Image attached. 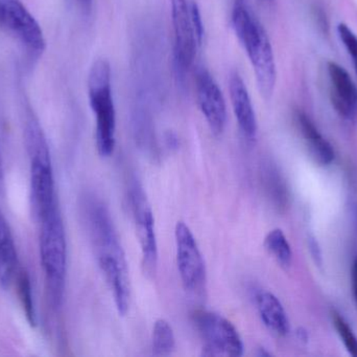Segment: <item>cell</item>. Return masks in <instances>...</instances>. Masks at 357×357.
Instances as JSON below:
<instances>
[{
  "label": "cell",
  "mask_w": 357,
  "mask_h": 357,
  "mask_svg": "<svg viewBox=\"0 0 357 357\" xmlns=\"http://www.w3.org/2000/svg\"><path fill=\"white\" fill-rule=\"evenodd\" d=\"M87 222L98 266L112 293L117 312L125 316L131 300L129 270L112 218L102 203L92 201L87 207Z\"/></svg>",
  "instance_id": "cell-1"
},
{
  "label": "cell",
  "mask_w": 357,
  "mask_h": 357,
  "mask_svg": "<svg viewBox=\"0 0 357 357\" xmlns=\"http://www.w3.org/2000/svg\"><path fill=\"white\" fill-rule=\"evenodd\" d=\"M232 25L237 39L249 57L260 94L272 98L277 81L276 62L270 38L247 0H235Z\"/></svg>",
  "instance_id": "cell-2"
},
{
  "label": "cell",
  "mask_w": 357,
  "mask_h": 357,
  "mask_svg": "<svg viewBox=\"0 0 357 357\" xmlns=\"http://www.w3.org/2000/svg\"><path fill=\"white\" fill-rule=\"evenodd\" d=\"M24 142L31 163V205L40 220L58 207V203L50 146L39 122L31 112L25 119Z\"/></svg>",
  "instance_id": "cell-3"
},
{
  "label": "cell",
  "mask_w": 357,
  "mask_h": 357,
  "mask_svg": "<svg viewBox=\"0 0 357 357\" xmlns=\"http://www.w3.org/2000/svg\"><path fill=\"white\" fill-rule=\"evenodd\" d=\"M88 96L96 117L98 154L109 157L116 144V111L111 86V66L107 59L94 61L88 75Z\"/></svg>",
  "instance_id": "cell-4"
},
{
  "label": "cell",
  "mask_w": 357,
  "mask_h": 357,
  "mask_svg": "<svg viewBox=\"0 0 357 357\" xmlns=\"http://www.w3.org/2000/svg\"><path fill=\"white\" fill-rule=\"evenodd\" d=\"M40 258L50 301L60 308L64 299L67 245L64 224L59 207L40 219Z\"/></svg>",
  "instance_id": "cell-5"
},
{
  "label": "cell",
  "mask_w": 357,
  "mask_h": 357,
  "mask_svg": "<svg viewBox=\"0 0 357 357\" xmlns=\"http://www.w3.org/2000/svg\"><path fill=\"white\" fill-rule=\"evenodd\" d=\"M195 323L204 341L203 356H243V340L230 321L215 312H197Z\"/></svg>",
  "instance_id": "cell-6"
},
{
  "label": "cell",
  "mask_w": 357,
  "mask_h": 357,
  "mask_svg": "<svg viewBox=\"0 0 357 357\" xmlns=\"http://www.w3.org/2000/svg\"><path fill=\"white\" fill-rule=\"evenodd\" d=\"M128 199L142 249L144 272L148 276H154L158 264V243L155 230L154 213L146 193L139 184H135L131 187Z\"/></svg>",
  "instance_id": "cell-7"
},
{
  "label": "cell",
  "mask_w": 357,
  "mask_h": 357,
  "mask_svg": "<svg viewBox=\"0 0 357 357\" xmlns=\"http://www.w3.org/2000/svg\"><path fill=\"white\" fill-rule=\"evenodd\" d=\"M175 239L178 270L183 286L189 293L199 295L205 289L207 272L197 239L183 221L176 224Z\"/></svg>",
  "instance_id": "cell-8"
},
{
  "label": "cell",
  "mask_w": 357,
  "mask_h": 357,
  "mask_svg": "<svg viewBox=\"0 0 357 357\" xmlns=\"http://www.w3.org/2000/svg\"><path fill=\"white\" fill-rule=\"evenodd\" d=\"M0 27L31 52L40 54L45 50L41 27L21 0H0Z\"/></svg>",
  "instance_id": "cell-9"
},
{
  "label": "cell",
  "mask_w": 357,
  "mask_h": 357,
  "mask_svg": "<svg viewBox=\"0 0 357 357\" xmlns=\"http://www.w3.org/2000/svg\"><path fill=\"white\" fill-rule=\"evenodd\" d=\"M172 19H173L174 58L178 82H184L185 75L195 62L197 44L191 22L189 2L187 0H171Z\"/></svg>",
  "instance_id": "cell-10"
},
{
  "label": "cell",
  "mask_w": 357,
  "mask_h": 357,
  "mask_svg": "<svg viewBox=\"0 0 357 357\" xmlns=\"http://www.w3.org/2000/svg\"><path fill=\"white\" fill-rule=\"evenodd\" d=\"M195 89L199 109L210 131L215 136H220L227 124L226 101L220 86L205 67H199L195 73Z\"/></svg>",
  "instance_id": "cell-11"
},
{
  "label": "cell",
  "mask_w": 357,
  "mask_h": 357,
  "mask_svg": "<svg viewBox=\"0 0 357 357\" xmlns=\"http://www.w3.org/2000/svg\"><path fill=\"white\" fill-rule=\"evenodd\" d=\"M329 96L335 112L346 121H357V86L348 71L337 63L327 64Z\"/></svg>",
  "instance_id": "cell-12"
},
{
  "label": "cell",
  "mask_w": 357,
  "mask_h": 357,
  "mask_svg": "<svg viewBox=\"0 0 357 357\" xmlns=\"http://www.w3.org/2000/svg\"><path fill=\"white\" fill-rule=\"evenodd\" d=\"M229 92L239 129L248 140L253 142L257 136V119L247 86L236 71H233L229 78Z\"/></svg>",
  "instance_id": "cell-13"
},
{
  "label": "cell",
  "mask_w": 357,
  "mask_h": 357,
  "mask_svg": "<svg viewBox=\"0 0 357 357\" xmlns=\"http://www.w3.org/2000/svg\"><path fill=\"white\" fill-rule=\"evenodd\" d=\"M295 119L298 129L314 161L321 166L331 165L335 159V149L331 143L323 136L314 121L305 112L298 110Z\"/></svg>",
  "instance_id": "cell-14"
},
{
  "label": "cell",
  "mask_w": 357,
  "mask_h": 357,
  "mask_svg": "<svg viewBox=\"0 0 357 357\" xmlns=\"http://www.w3.org/2000/svg\"><path fill=\"white\" fill-rule=\"evenodd\" d=\"M258 314L264 326L279 337H284L289 331V321L281 302L270 291H260L256 296Z\"/></svg>",
  "instance_id": "cell-15"
},
{
  "label": "cell",
  "mask_w": 357,
  "mask_h": 357,
  "mask_svg": "<svg viewBox=\"0 0 357 357\" xmlns=\"http://www.w3.org/2000/svg\"><path fill=\"white\" fill-rule=\"evenodd\" d=\"M18 274L16 245L6 218L0 212V287L8 289Z\"/></svg>",
  "instance_id": "cell-16"
},
{
  "label": "cell",
  "mask_w": 357,
  "mask_h": 357,
  "mask_svg": "<svg viewBox=\"0 0 357 357\" xmlns=\"http://www.w3.org/2000/svg\"><path fill=\"white\" fill-rule=\"evenodd\" d=\"M264 247L282 268H289L293 260V251L287 236L280 228H275L266 235Z\"/></svg>",
  "instance_id": "cell-17"
},
{
  "label": "cell",
  "mask_w": 357,
  "mask_h": 357,
  "mask_svg": "<svg viewBox=\"0 0 357 357\" xmlns=\"http://www.w3.org/2000/svg\"><path fill=\"white\" fill-rule=\"evenodd\" d=\"M176 348L173 327L165 319H159L153 328L152 350L155 356H169Z\"/></svg>",
  "instance_id": "cell-18"
},
{
  "label": "cell",
  "mask_w": 357,
  "mask_h": 357,
  "mask_svg": "<svg viewBox=\"0 0 357 357\" xmlns=\"http://www.w3.org/2000/svg\"><path fill=\"white\" fill-rule=\"evenodd\" d=\"M18 296L23 307L27 322L31 327L37 326V314L33 304V289H31V278L25 270H18L16 276Z\"/></svg>",
  "instance_id": "cell-19"
},
{
  "label": "cell",
  "mask_w": 357,
  "mask_h": 357,
  "mask_svg": "<svg viewBox=\"0 0 357 357\" xmlns=\"http://www.w3.org/2000/svg\"><path fill=\"white\" fill-rule=\"evenodd\" d=\"M331 316H333V326L340 339L345 345L346 349L352 356L357 357V337L349 323L339 312H333Z\"/></svg>",
  "instance_id": "cell-20"
},
{
  "label": "cell",
  "mask_w": 357,
  "mask_h": 357,
  "mask_svg": "<svg viewBox=\"0 0 357 357\" xmlns=\"http://www.w3.org/2000/svg\"><path fill=\"white\" fill-rule=\"evenodd\" d=\"M337 34L347 50L348 54L351 57L352 63H354L357 73V36L345 23H340L337 25Z\"/></svg>",
  "instance_id": "cell-21"
},
{
  "label": "cell",
  "mask_w": 357,
  "mask_h": 357,
  "mask_svg": "<svg viewBox=\"0 0 357 357\" xmlns=\"http://www.w3.org/2000/svg\"><path fill=\"white\" fill-rule=\"evenodd\" d=\"M189 10H190L191 22H192L195 38H197V44H199V46H201L204 37V24L203 20H202L201 12H199V6H197V2H189Z\"/></svg>",
  "instance_id": "cell-22"
},
{
  "label": "cell",
  "mask_w": 357,
  "mask_h": 357,
  "mask_svg": "<svg viewBox=\"0 0 357 357\" xmlns=\"http://www.w3.org/2000/svg\"><path fill=\"white\" fill-rule=\"evenodd\" d=\"M351 286L352 293H354V301L357 305V256L352 264L351 268Z\"/></svg>",
  "instance_id": "cell-23"
},
{
  "label": "cell",
  "mask_w": 357,
  "mask_h": 357,
  "mask_svg": "<svg viewBox=\"0 0 357 357\" xmlns=\"http://www.w3.org/2000/svg\"><path fill=\"white\" fill-rule=\"evenodd\" d=\"M77 6H79V10L83 14H90L92 10V4H93V0H75Z\"/></svg>",
  "instance_id": "cell-24"
},
{
  "label": "cell",
  "mask_w": 357,
  "mask_h": 357,
  "mask_svg": "<svg viewBox=\"0 0 357 357\" xmlns=\"http://www.w3.org/2000/svg\"><path fill=\"white\" fill-rule=\"evenodd\" d=\"M310 251H312V256H314V260L318 263L321 264V260H322V255H321L320 249H319L318 243L314 241V239H310Z\"/></svg>",
  "instance_id": "cell-25"
},
{
  "label": "cell",
  "mask_w": 357,
  "mask_h": 357,
  "mask_svg": "<svg viewBox=\"0 0 357 357\" xmlns=\"http://www.w3.org/2000/svg\"><path fill=\"white\" fill-rule=\"evenodd\" d=\"M354 214H356V218L357 221V205H356V211H354Z\"/></svg>",
  "instance_id": "cell-26"
},
{
  "label": "cell",
  "mask_w": 357,
  "mask_h": 357,
  "mask_svg": "<svg viewBox=\"0 0 357 357\" xmlns=\"http://www.w3.org/2000/svg\"><path fill=\"white\" fill-rule=\"evenodd\" d=\"M0 172H1V157H0Z\"/></svg>",
  "instance_id": "cell-27"
},
{
  "label": "cell",
  "mask_w": 357,
  "mask_h": 357,
  "mask_svg": "<svg viewBox=\"0 0 357 357\" xmlns=\"http://www.w3.org/2000/svg\"><path fill=\"white\" fill-rule=\"evenodd\" d=\"M264 1H272V0H264Z\"/></svg>",
  "instance_id": "cell-28"
}]
</instances>
